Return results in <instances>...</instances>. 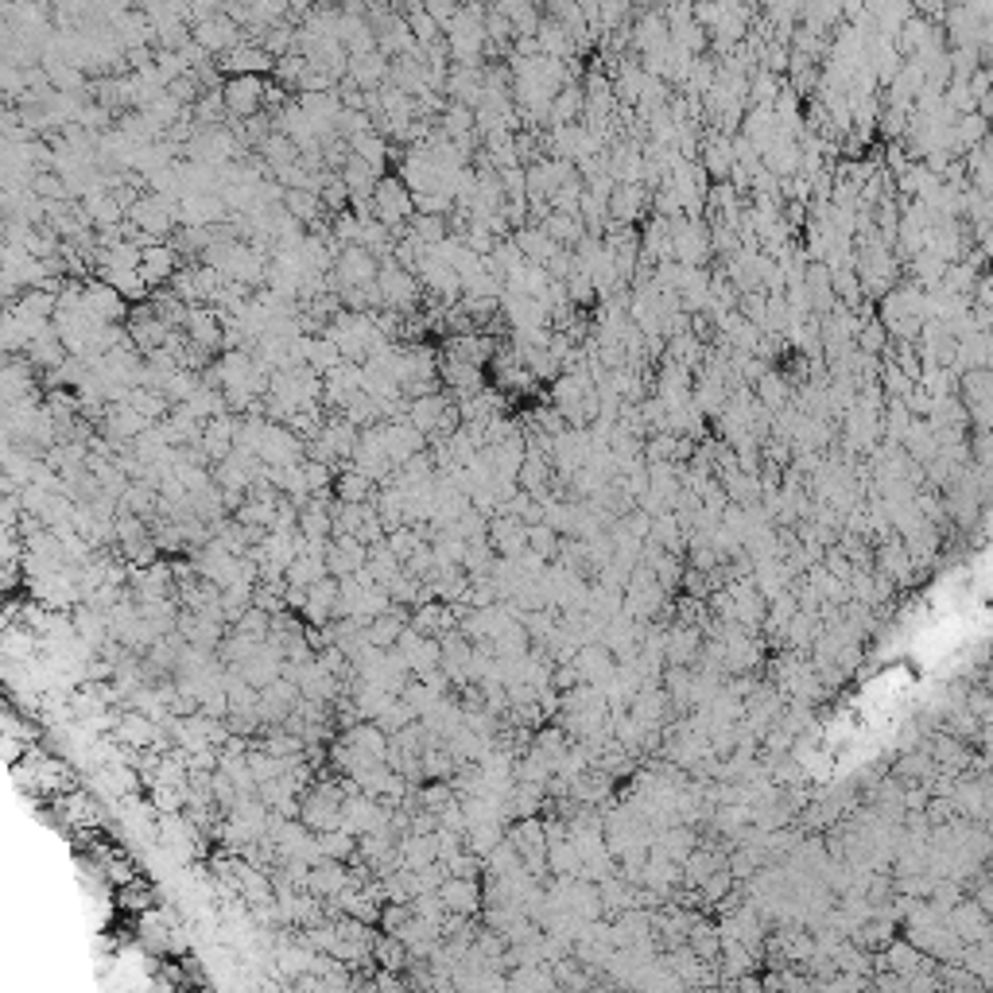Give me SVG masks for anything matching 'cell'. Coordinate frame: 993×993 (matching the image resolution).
I'll return each mask as SVG.
<instances>
[{
    "label": "cell",
    "mask_w": 993,
    "mask_h": 993,
    "mask_svg": "<svg viewBox=\"0 0 993 993\" xmlns=\"http://www.w3.org/2000/svg\"><path fill=\"white\" fill-rule=\"evenodd\" d=\"M377 291H381V303L385 307L404 311V315L419 311V299H423V284L416 280V272H408L404 264H396L392 257L377 260Z\"/></svg>",
    "instance_id": "obj_1"
},
{
    "label": "cell",
    "mask_w": 993,
    "mask_h": 993,
    "mask_svg": "<svg viewBox=\"0 0 993 993\" xmlns=\"http://www.w3.org/2000/svg\"><path fill=\"white\" fill-rule=\"evenodd\" d=\"M369 210H373V218H377V222H385L388 229L408 225V218L416 214V206H412V191L404 187V179H400V175H381V179H377L373 198H369Z\"/></svg>",
    "instance_id": "obj_2"
},
{
    "label": "cell",
    "mask_w": 993,
    "mask_h": 993,
    "mask_svg": "<svg viewBox=\"0 0 993 993\" xmlns=\"http://www.w3.org/2000/svg\"><path fill=\"white\" fill-rule=\"evenodd\" d=\"M264 78L268 74H229L222 82L225 113L233 121H245V117L264 109Z\"/></svg>",
    "instance_id": "obj_3"
},
{
    "label": "cell",
    "mask_w": 993,
    "mask_h": 993,
    "mask_svg": "<svg viewBox=\"0 0 993 993\" xmlns=\"http://www.w3.org/2000/svg\"><path fill=\"white\" fill-rule=\"evenodd\" d=\"M78 311L94 322H121L129 319V299L105 280H90V284H82V307Z\"/></svg>",
    "instance_id": "obj_4"
},
{
    "label": "cell",
    "mask_w": 993,
    "mask_h": 993,
    "mask_svg": "<svg viewBox=\"0 0 993 993\" xmlns=\"http://www.w3.org/2000/svg\"><path fill=\"white\" fill-rule=\"evenodd\" d=\"M191 39L206 51V55H225L229 47H237L241 39H249V35L241 32L225 12H214V16H206V20H194L191 24Z\"/></svg>",
    "instance_id": "obj_5"
},
{
    "label": "cell",
    "mask_w": 993,
    "mask_h": 993,
    "mask_svg": "<svg viewBox=\"0 0 993 993\" xmlns=\"http://www.w3.org/2000/svg\"><path fill=\"white\" fill-rule=\"evenodd\" d=\"M183 334H187V342L194 346H202L206 353H222V315H218V307H210V303H191L187 307V319H183Z\"/></svg>",
    "instance_id": "obj_6"
},
{
    "label": "cell",
    "mask_w": 993,
    "mask_h": 993,
    "mask_svg": "<svg viewBox=\"0 0 993 993\" xmlns=\"http://www.w3.org/2000/svg\"><path fill=\"white\" fill-rule=\"evenodd\" d=\"M652 210V187L644 183H613L609 191V218L621 225H637Z\"/></svg>",
    "instance_id": "obj_7"
},
{
    "label": "cell",
    "mask_w": 993,
    "mask_h": 993,
    "mask_svg": "<svg viewBox=\"0 0 993 993\" xmlns=\"http://www.w3.org/2000/svg\"><path fill=\"white\" fill-rule=\"evenodd\" d=\"M175 268H179V249L175 245H167V241H152V245H144L140 249V264H136V272H140V280L152 288H163L171 276H175Z\"/></svg>",
    "instance_id": "obj_8"
},
{
    "label": "cell",
    "mask_w": 993,
    "mask_h": 993,
    "mask_svg": "<svg viewBox=\"0 0 993 993\" xmlns=\"http://www.w3.org/2000/svg\"><path fill=\"white\" fill-rule=\"evenodd\" d=\"M218 63V70H222V78H229V74H272V55L260 47V43H253V39H241L237 47H229L225 55H218L214 59Z\"/></svg>",
    "instance_id": "obj_9"
},
{
    "label": "cell",
    "mask_w": 993,
    "mask_h": 993,
    "mask_svg": "<svg viewBox=\"0 0 993 993\" xmlns=\"http://www.w3.org/2000/svg\"><path fill=\"white\" fill-rule=\"evenodd\" d=\"M435 893L447 904V912H462V916H478L481 912V877H450L447 873Z\"/></svg>",
    "instance_id": "obj_10"
},
{
    "label": "cell",
    "mask_w": 993,
    "mask_h": 993,
    "mask_svg": "<svg viewBox=\"0 0 993 993\" xmlns=\"http://www.w3.org/2000/svg\"><path fill=\"white\" fill-rule=\"evenodd\" d=\"M447 408H450V396H443V392H423V396L408 400V412L404 416H408V423L416 427L423 439H431L439 431L443 416H447Z\"/></svg>",
    "instance_id": "obj_11"
},
{
    "label": "cell",
    "mask_w": 993,
    "mask_h": 993,
    "mask_svg": "<svg viewBox=\"0 0 993 993\" xmlns=\"http://www.w3.org/2000/svg\"><path fill=\"white\" fill-rule=\"evenodd\" d=\"M365 559H369V547L361 544L357 536H330V544H326V575H353L357 567H365Z\"/></svg>",
    "instance_id": "obj_12"
},
{
    "label": "cell",
    "mask_w": 993,
    "mask_h": 993,
    "mask_svg": "<svg viewBox=\"0 0 993 993\" xmlns=\"http://www.w3.org/2000/svg\"><path fill=\"white\" fill-rule=\"evenodd\" d=\"M578 668V679L582 683H594V687H602L613 668H617V660H613V652H609L602 641H590V644H578L575 660H571Z\"/></svg>",
    "instance_id": "obj_13"
},
{
    "label": "cell",
    "mask_w": 993,
    "mask_h": 993,
    "mask_svg": "<svg viewBox=\"0 0 993 993\" xmlns=\"http://www.w3.org/2000/svg\"><path fill=\"white\" fill-rule=\"evenodd\" d=\"M439 381H443L454 396L478 392V388L485 385L481 365H474V361H462V357H454V353H439Z\"/></svg>",
    "instance_id": "obj_14"
},
{
    "label": "cell",
    "mask_w": 993,
    "mask_h": 993,
    "mask_svg": "<svg viewBox=\"0 0 993 993\" xmlns=\"http://www.w3.org/2000/svg\"><path fill=\"white\" fill-rule=\"evenodd\" d=\"M388 78V59L381 51H369V55H350L346 63V82L357 86V90H377L385 86Z\"/></svg>",
    "instance_id": "obj_15"
},
{
    "label": "cell",
    "mask_w": 993,
    "mask_h": 993,
    "mask_svg": "<svg viewBox=\"0 0 993 993\" xmlns=\"http://www.w3.org/2000/svg\"><path fill=\"white\" fill-rule=\"evenodd\" d=\"M346 144H350V156L365 160L369 167H377V171H385V160H388V152H392V144H388V136L381 129L357 132V136H350Z\"/></svg>",
    "instance_id": "obj_16"
},
{
    "label": "cell",
    "mask_w": 993,
    "mask_h": 993,
    "mask_svg": "<svg viewBox=\"0 0 993 993\" xmlns=\"http://www.w3.org/2000/svg\"><path fill=\"white\" fill-rule=\"evenodd\" d=\"M536 225L544 229V233H547V237H551V241H559L563 249H571V245H575L578 237L586 233V225H582V218H578V214H563V210H547V214H544V218H540V222H536Z\"/></svg>",
    "instance_id": "obj_17"
},
{
    "label": "cell",
    "mask_w": 993,
    "mask_h": 993,
    "mask_svg": "<svg viewBox=\"0 0 993 993\" xmlns=\"http://www.w3.org/2000/svg\"><path fill=\"white\" fill-rule=\"evenodd\" d=\"M404 24H408V32H412V39H416L419 47H431V43L443 39V28L435 24V16H431L423 4H416V8L404 12Z\"/></svg>",
    "instance_id": "obj_18"
},
{
    "label": "cell",
    "mask_w": 993,
    "mask_h": 993,
    "mask_svg": "<svg viewBox=\"0 0 993 993\" xmlns=\"http://www.w3.org/2000/svg\"><path fill=\"white\" fill-rule=\"evenodd\" d=\"M373 962H381L385 970H408V947L396 935H373Z\"/></svg>",
    "instance_id": "obj_19"
},
{
    "label": "cell",
    "mask_w": 993,
    "mask_h": 993,
    "mask_svg": "<svg viewBox=\"0 0 993 993\" xmlns=\"http://www.w3.org/2000/svg\"><path fill=\"white\" fill-rule=\"evenodd\" d=\"M633 0H598V32H621L629 28Z\"/></svg>",
    "instance_id": "obj_20"
},
{
    "label": "cell",
    "mask_w": 993,
    "mask_h": 993,
    "mask_svg": "<svg viewBox=\"0 0 993 993\" xmlns=\"http://www.w3.org/2000/svg\"><path fill=\"white\" fill-rule=\"evenodd\" d=\"M559 532L551 528V524H528V551H536V555H544V559H555L559 555Z\"/></svg>",
    "instance_id": "obj_21"
},
{
    "label": "cell",
    "mask_w": 993,
    "mask_h": 993,
    "mask_svg": "<svg viewBox=\"0 0 993 993\" xmlns=\"http://www.w3.org/2000/svg\"><path fill=\"white\" fill-rule=\"evenodd\" d=\"M121 904L129 908V912H148L152 904H156V889L148 885V881H125V889H121Z\"/></svg>",
    "instance_id": "obj_22"
},
{
    "label": "cell",
    "mask_w": 993,
    "mask_h": 993,
    "mask_svg": "<svg viewBox=\"0 0 993 993\" xmlns=\"http://www.w3.org/2000/svg\"><path fill=\"white\" fill-rule=\"evenodd\" d=\"M722 8H745V0H718Z\"/></svg>",
    "instance_id": "obj_23"
}]
</instances>
